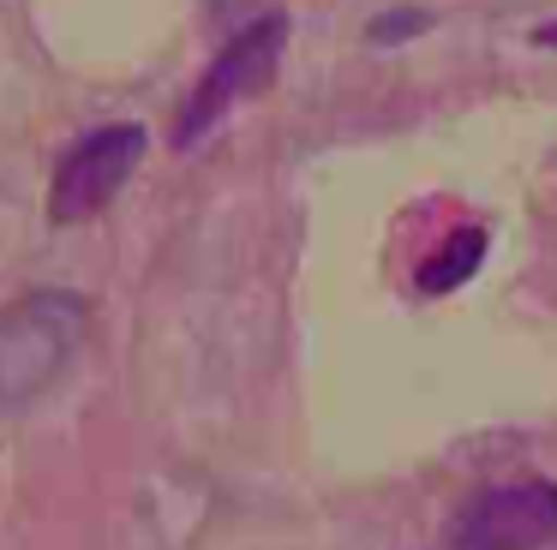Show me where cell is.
I'll use <instances>...</instances> for the list:
<instances>
[{"mask_svg":"<svg viewBox=\"0 0 557 550\" xmlns=\"http://www.w3.org/2000/svg\"><path fill=\"white\" fill-rule=\"evenodd\" d=\"M85 335L90 305L66 287H37V293L0 305V413L37 407L66 377Z\"/></svg>","mask_w":557,"mask_h":550,"instance_id":"obj_1","label":"cell"},{"mask_svg":"<svg viewBox=\"0 0 557 550\" xmlns=\"http://www.w3.org/2000/svg\"><path fill=\"white\" fill-rule=\"evenodd\" d=\"M288 36H294L288 12H264V18L240 24V30L228 36V48L210 60V72L198 78V90L181 102V114H174V143L193 150V143L205 138V132L216 126L234 102H246V96L264 90V84L276 78V66H282Z\"/></svg>","mask_w":557,"mask_h":550,"instance_id":"obj_2","label":"cell"},{"mask_svg":"<svg viewBox=\"0 0 557 550\" xmlns=\"http://www.w3.org/2000/svg\"><path fill=\"white\" fill-rule=\"evenodd\" d=\"M557 538V485L509 478L492 485L449 521V550H545Z\"/></svg>","mask_w":557,"mask_h":550,"instance_id":"obj_3","label":"cell"},{"mask_svg":"<svg viewBox=\"0 0 557 550\" xmlns=\"http://www.w3.org/2000/svg\"><path fill=\"white\" fill-rule=\"evenodd\" d=\"M138 155H145V126H102L90 138H78L61 155L49 186V215L54 222H90L114 203V191L133 179Z\"/></svg>","mask_w":557,"mask_h":550,"instance_id":"obj_4","label":"cell"},{"mask_svg":"<svg viewBox=\"0 0 557 550\" xmlns=\"http://www.w3.org/2000/svg\"><path fill=\"white\" fill-rule=\"evenodd\" d=\"M485 246H492V234H485V227H456V234H449L444 246H437V258H425V263H420L413 287H420L425 299H432V293H456V287L485 263Z\"/></svg>","mask_w":557,"mask_h":550,"instance_id":"obj_5","label":"cell"},{"mask_svg":"<svg viewBox=\"0 0 557 550\" xmlns=\"http://www.w3.org/2000/svg\"><path fill=\"white\" fill-rule=\"evenodd\" d=\"M425 24H432V12H420V7H401V12H384V18H372V24H366V42H384V48H396L401 36L425 30Z\"/></svg>","mask_w":557,"mask_h":550,"instance_id":"obj_6","label":"cell"},{"mask_svg":"<svg viewBox=\"0 0 557 550\" xmlns=\"http://www.w3.org/2000/svg\"><path fill=\"white\" fill-rule=\"evenodd\" d=\"M533 36H540V48H557V18H552V24H540Z\"/></svg>","mask_w":557,"mask_h":550,"instance_id":"obj_7","label":"cell"}]
</instances>
